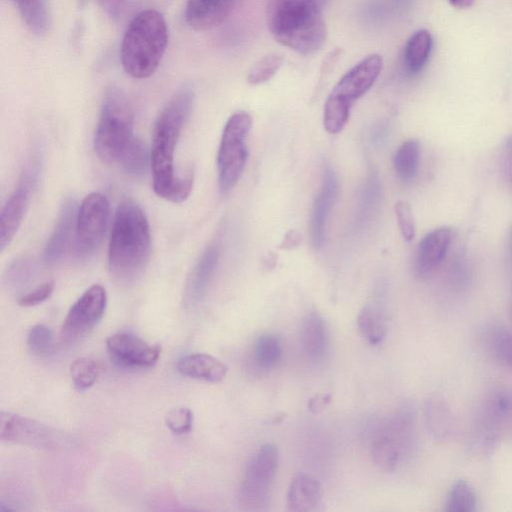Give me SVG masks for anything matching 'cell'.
<instances>
[{"mask_svg": "<svg viewBox=\"0 0 512 512\" xmlns=\"http://www.w3.org/2000/svg\"><path fill=\"white\" fill-rule=\"evenodd\" d=\"M476 0H448V2L455 8L463 9L468 8L474 4Z\"/></svg>", "mask_w": 512, "mask_h": 512, "instance_id": "45", "label": "cell"}, {"mask_svg": "<svg viewBox=\"0 0 512 512\" xmlns=\"http://www.w3.org/2000/svg\"><path fill=\"white\" fill-rule=\"evenodd\" d=\"M76 215L77 206L75 201L72 199L65 200L44 248L43 256L47 265L58 263L73 245Z\"/></svg>", "mask_w": 512, "mask_h": 512, "instance_id": "18", "label": "cell"}, {"mask_svg": "<svg viewBox=\"0 0 512 512\" xmlns=\"http://www.w3.org/2000/svg\"><path fill=\"white\" fill-rule=\"evenodd\" d=\"M433 38L426 29L414 32L407 40L404 52L403 63L410 74H417L427 63L432 51Z\"/></svg>", "mask_w": 512, "mask_h": 512, "instance_id": "25", "label": "cell"}, {"mask_svg": "<svg viewBox=\"0 0 512 512\" xmlns=\"http://www.w3.org/2000/svg\"><path fill=\"white\" fill-rule=\"evenodd\" d=\"M27 346L34 355L46 357L54 352L53 334L49 327L37 324L27 334Z\"/></svg>", "mask_w": 512, "mask_h": 512, "instance_id": "36", "label": "cell"}, {"mask_svg": "<svg viewBox=\"0 0 512 512\" xmlns=\"http://www.w3.org/2000/svg\"><path fill=\"white\" fill-rule=\"evenodd\" d=\"M23 174L19 186L4 203L0 214V251L3 252L13 240L25 216L34 173Z\"/></svg>", "mask_w": 512, "mask_h": 512, "instance_id": "15", "label": "cell"}, {"mask_svg": "<svg viewBox=\"0 0 512 512\" xmlns=\"http://www.w3.org/2000/svg\"><path fill=\"white\" fill-rule=\"evenodd\" d=\"M282 353V343L275 335H262L255 343L254 357L256 363L264 369L275 367L280 362Z\"/></svg>", "mask_w": 512, "mask_h": 512, "instance_id": "33", "label": "cell"}, {"mask_svg": "<svg viewBox=\"0 0 512 512\" xmlns=\"http://www.w3.org/2000/svg\"><path fill=\"white\" fill-rule=\"evenodd\" d=\"M55 288L54 281H46L34 290L22 295L18 303L23 307H32L46 301L53 293Z\"/></svg>", "mask_w": 512, "mask_h": 512, "instance_id": "42", "label": "cell"}, {"mask_svg": "<svg viewBox=\"0 0 512 512\" xmlns=\"http://www.w3.org/2000/svg\"><path fill=\"white\" fill-rule=\"evenodd\" d=\"M278 464V448L271 443L262 445L251 457L238 492V503L243 510L266 509Z\"/></svg>", "mask_w": 512, "mask_h": 512, "instance_id": "9", "label": "cell"}, {"mask_svg": "<svg viewBox=\"0 0 512 512\" xmlns=\"http://www.w3.org/2000/svg\"><path fill=\"white\" fill-rule=\"evenodd\" d=\"M302 241V235L299 231L293 229L288 231L281 244L279 245V248L282 250H291L297 247Z\"/></svg>", "mask_w": 512, "mask_h": 512, "instance_id": "44", "label": "cell"}, {"mask_svg": "<svg viewBox=\"0 0 512 512\" xmlns=\"http://www.w3.org/2000/svg\"><path fill=\"white\" fill-rule=\"evenodd\" d=\"M322 496L321 485L317 479L298 473L290 482L286 504L289 511L305 512L313 510Z\"/></svg>", "mask_w": 512, "mask_h": 512, "instance_id": "24", "label": "cell"}, {"mask_svg": "<svg viewBox=\"0 0 512 512\" xmlns=\"http://www.w3.org/2000/svg\"><path fill=\"white\" fill-rule=\"evenodd\" d=\"M100 373L98 363L88 357L75 359L70 365V376L74 386L86 390L94 385Z\"/></svg>", "mask_w": 512, "mask_h": 512, "instance_id": "35", "label": "cell"}, {"mask_svg": "<svg viewBox=\"0 0 512 512\" xmlns=\"http://www.w3.org/2000/svg\"><path fill=\"white\" fill-rule=\"evenodd\" d=\"M357 325L362 336L373 346L381 344L387 335V322L382 308L376 304H366L357 317Z\"/></svg>", "mask_w": 512, "mask_h": 512, "instance_id": "26", "label": "cell"}, {"mask_svg": "<svg viewBox=\"0 0 512 512\" xmlns=\"http://www.w3.org/2000/svg\"><path fill=\"white\" fill-rule=\"evenodd\" d=\"M351 105L328 95L324 104L323 126L330 134H337L343 130L350 116Z\"/></svg>", "mask_w": 512, "mask_h": 512, "instance_id": "32", "label": "cell"}, {"mask_svg": "<svg viewBox=\"0 0 512 512\" xmlns=\"http://www.w3.org/2000/svg\"><path fill=\"white\" fill-rule=\"evenodd\" d=\"M420 159V143L417 139L404 141L396 150L393 166L402 181L412 180L418 170Z\"/></svg>", "mask_w": 512, "mask_h": 512, "instance_id": "28", "label": "cell"}, {"mask_svg": "<svg viewBox=\"0 0 512 512\" xmlns=\"http://www.w3.org/2000/svg\"><path fill=\"white\" fill-rule=\"evenodd\" d=\"M454 238V230L449 226H441L428 232L419 242L414 270L418 277L430 276L445 258Z\"/></svg>", "mask_w": 512, "mask_h": 512, "instance_id": "16", "label": "cell"}, {"mask_svg": "<svg viewBox=\"0 0 512 512\" xmlns=\"http://www.w3.org/2000/svg\"><path fill=\"white\" fill-rule=\"evenodd\" d=\"M193 102L192 87H181L160 111L153 127L150 149L153 190L159 197L173 203L185 201L193 187V171L178 177L174 168L176 145Z\"/></svg>", "mask_w": 512, "mask_h": 512, "instance_id": "1", "label": "cell"}, {"mask_svg": "<svg viewBox=\"0 0 512 512\" xmlns=\"http://www.w3.org/2000/svg\"><path fill=\"white\" fill-rule=\"evenodd\" d=\"M103 12L114 22L122 21L131 12L135 0H97Z\"/></svg>", "mask_w": 512, "mask_h": 512, "instance_id": "41", "label": "cell"}, {"mask_svg": "<svg viewBox=\"0 0 512 512\" xmlns=\"http://www.w3.org/2000/svg\"><path fill=\"white\" fill-rule=\"evenodd\" d=\"M106 347L111 357L126 367H151L161 355V346L151 345L139 336L128 332L109 336Z\"/></svg>", "mask_w": 512, "mask_h": 512, "instance_id": "14", "label": "cell"}, {"mask_svg": "<svg viewBox=\"0 0 512 512\" xmlns=\"http://www.w3.org/2000/svg\"><path fill=\"white\" fill-rule=\"evenodd\" d=\"M491 354L512 371V332L503 326H493L485 334Z\"/></svg>", "mask_w": 512, "mask_h": 512, "instance_id": "30", "label": "cell"}, {"mask_svg": "<svg viewBox=\"0 0 512 512\" xmlns=\"http://www.w3.org/2000/svg\"><path fill=\"white\" fill-rule=\"evenodd\" d=\"M16 4L27 28L37 36L45 35L49 27V14L46 1L19 0Z\"/></svg>", "mask_w": 512, "mask_h": 512, "instance_id": "29", "label": "cell"}, {"mask_svg": "<svg viewBox=\"0 0 512 512\" xmlns=\"http://www.w3.org/2000/svg\"><path fill=\"white\" fill-rule=\"evenodd\" d=\"M394 211L403 239L407 242L412 241L415 236V221L411 206L408 202L399 200L395 203Z\"/></svg>", "mask_w": 512, "mask_h": 512, "instance_id": "40", "label": "cell"}, {"mask_svg": "<svg viewBox=\"0 0 512 512\" xmlns=\"http://www.w3.org/2000/svg\"><path fill=\"white\" fill-rule=\"evenodd\" d=\"M134 113L126 94L109 87L103 97L94 134V148L106 163H119L137 136L134 135Z\"/></svg>", "mask_w": 512, "mask_h": 512, "instance_id": "5", "label": "cell"}, {"mask_svg": "<svg viewBox=\"0 0 512 512\" xmlns=\"http://www.w3.org/2000/svg\"><path fill=\"white\" fill-rule=\"evenodd\" d=\"M510 425L512 426V415H511Z\"/></svg>", "mask_w": 512, "mask_h": 512, "instance_id": "48", "label": "cell"}, {"mask_svg": "<svg viewBox=\"0 0 512 512\" xmlns=\"http://www.w3.org/2000/svg\"><path fill=\"white\" fill-rule=\"evenodd\" d=\"M252 127V117L245 111L232 114L227 120L217 154L218 186L226 194L236 185L245 168L248 149L246 138Z\"/></svg>", "mask_w": 512, "mask_h": 512, "instance_id": "8", "label": "cell"}, {"mask_svg": "<svg viewBox=\"0 0 512 512\" xmlns=\"http://www.w3.org/2000/svg\"><path fill=\"white\" fill-rule=\"evenodd\" d=\"M176 368L183 376L210 383L221 382L228 372L225 363L206 353H193L181 357Z\"/></svg>", "mask_w": 512, "mask_h": 512, "instance_id": "22", "label": "cell"}, {"mask_svg": "<svg viewBox=\"0 0 512 512\" xmlns=\"http://www.w3.org/2000/svg\"><path fill=\"white\" fill-rule=\"evenodd\" d=\"M220 258L217 243L210 244L202 253L187 280L184 294L185 305H195L205 296Z\"/></svg>", "mask_w": 512, "mask_h": 512, "instance_id": "20", "label": "cell"}, {"mask_svg": "<svg viewBox=\"0 0 512 512\" xmlns=\"http://www.w3.org/2000/svg\"><path fill=\"white\" fill-rule=\"evenodd\" d=\"M379 54H371L350 68L331 90V96L353 105L375 83L382 70Z\"/></svg>", "mask_w": 512, "mask_h": 512, "instance_id": "13", "label": "cell"}, {"mask_svg": "<svg viewBox=\"0 0 512 512\" xmlns=\"http://www.w3.org/2000/svg\"><path fill=\"white\" fill-rule=\"evenodd\" d=\"M284 63V58L279 53H270L258 61L248 71L247 82L250 85H259L269 81L278 72Z\"/></svg>", "mask_w": 512, "mask_h": 512, "instance_id": "34", "label": "cell"}, {"mask_svg": "<svg viewBox=\"0 0 512 512\" xmlns=\"http://www.w3.org/2000/svg\"><path fill=\"white\" fill-rule=\"evenodd\" d=\"M501 167L506 181L512 187V134L504 142L501 153Z\"/></svg>", "mask_w": 512, "mask_h": 512, "instance_id": "43", "label": "cell"}, {"mask_svg": "<svg viewBox=\"0 0 512 512\" xmlns=\"http://www.w3.org/2000/svg\"><path fill=\"white\" fill-rule=\"evenodd\" d=\"M302 349L311 361L318 362L328 349V333L321 315L312 311L305 315L300 328Z\"/></svg>", "mask_w": 512, "mask_h": 512, "instance_id": "23", "label": "cell"}, {"mask_svg": "<svg viewBox=\"0 0 512 512\" xmlns=\"http://www.w3.org/2000/svg\"><path fill=\"white\" fill-rule=\"evenodd\" d=\"M509 247H510V253L512 256V227H511L510 236H509Z\"/></svg>", "mask_w": 512, "mask_h": 512, "instance_id": "46", "label": "cell"}, {"mask_svg": "<svg viewBox=\"0 0 512 512\" xmlns=\"http://www.w3.org/2000/svg\"><path fill=\"white\" fill-rule=\"evenodd\" d=\"M151 254L150 226L142 208L132 200L117 206L109 238L108 266L122 284L134 282L144 271Z\"/></svg>", "mask_w": 512, "mask_h": 512, "instance_id": "2", "label": "cell"}, {"mask_svg": "<svg viewBox=\"0 0 512 512\" xmlns=\"http://www.w3.org/2000/svg\"><path fill=\"white\" fill-rule=\"evenodd\" d=\"M338 194V179L333 168L326 164L320 191L315 198L311 219L310 234L313 246L319 249L325 240L326 223Z\"/></svg>", "mask_w": 512, "mask_h": 512, "instance_id": "17", "label": "cell"}, {"mask_svg": "<svg viewBox=\"0 0 512 512\" xmlns=\"http://www.w3.org/2000/svg\"><path fill=\"white\" fill-rule=\"evenodd\" d=\"M107 305V293L100 284L90 286L71 306L61 328L66 344L75 343L100 322Z\"/></svg>", "mask_w": 512, "mask_h": 512, "instance_id": "11", "label": "cell"}, {"mask_svg": "<svg viewBox=\"0 0 512 512\" xmlns=\"http://www.w3.org/2000/svg\"><path fill=\"white\" fill-rule=\"evenodd\" d=\"M416 449V413L410 404L384 418L372 434V461L386 472L394 471L410 460Z\"/></svg>", "mask_w": 512, "mask_h": 512, "instance_id": "6", "label": "cell"}, {"mask_svg": "<svg viewBox=\"0 0 512 512\" xmlns=\"http://www.w3.org/2000/svg\"><path fill=\"white\" fill-rule=\"evenodd\" d=\"M381 196V189L379 178L376 173H371L366 179L365 185L362 189L361 199L359 203L358 216L360 221H364L370 217L371 212L378 205Z\"/></svg>", "mask_w": 512, "mask_h": 512, "instance_id": "37", "label": "cell"}, {"mask_svg": "<svg viewBox=\"0 0 512 512\" xmlns=\"http://www.w3.org/2000/svg\"><path fill=\"white\" fill-rule=\"evenodd\" d=\"M0 438L41 449H56L67 441L61 432L51 426L4 411L0 414Z\"/></svg>", "mask_w": 512, "mask_h": 512, "instance_id": "12", "label": "cell"}, {"mask_svg": "<svg viewBox=\"0 0 512 512\" xmlns=\"http://www.w3.org/2000/svg\"><path fill=\"white\" fill-rule=\"evenodd\" d=\"M233 3L234 0H187L185 21L197 31L213 29L226 19Z\"/></svg>", "mask_w": 512, "mask_h": 512, "instance_id": "21", "label": "cell"}, {"mask_svg": "<svg viewBox=\"0 0 512 512\" xmlns=\"http://www.w3.org/2000/svg\"><path fill=\"white\" fill-rule=\"evenodd\" d=\"M168 44V27L163 15L154 9L137 13L129 22L120 48L124 71L144 79L158 69Z\"/></svg>", "mask_w": 512, "mask_h": 512, "instance_id": "4", "label": "cell"}, {"mask_svg": "<svg viewBox=\"0 0 512 512\" xmlns=\"http://www.w3.org/2000/svg\"><path fill=\"white\" fill-rule=\"evenodd\" d=\"M76 1H77V2H78V4H79V5H81V6H82V5H84V4L87 2V0H76Z\"/></svg>", "mask_w": 512, "mask_h": 512, "instance_id": "47", "label": "cell"}, {"mask_svg": "<svg viewBox=\"0 0 512 512\" xmlns=\"http://www.w3.org/2000/svg\"><path fill=\"white\" fill-rule=\"evenodd\" d=\"M110 219V203L100 192L85 196L77 209L72 248L78 258L90 257L100 245Z\"/></svg>", "mask_w": 512, "mask_h": 512, "instance_id": "10", "label": "cell"}, {"mask_svg": "<svg viewBox=\"0 0 512 512\" xmlns=\"http://www.w3.org/2000/svg\"><path fill=\"white\" fill-rule=\"evenodd\" d=\"M118 164L127 174L134 177L142 176L151 167L150 151L145 143L136 137Z\"/></svg>", "mask_w": 512, "mask_h": 512, "instance_id": "31", "label": "cell"}, {"mask_svg": "<svg viewBox=\"0 0 512 512\" xmlns=\"http://www.w3.org/2000/svg\"><path fill=\"white\" fill-rule=\"evenodd\" d=\"M479 499L473 485L466 479H457L450 486L445 510L449 512H474L478 510Z\"/></svg>", "mask_w": 512, "mask_h": 512, "instance_id": "27", "label": "cell"}, {"mask_svg": "<svg viewBox=\"0 0 512 512\" xmlns=\"http://www.w3.org/2000/svg\"><path fill=\"white\" fill-rule=\"evenodd\" d=\"M34 272L31 259L21 257L15 259L7 269L6 279L13 287H19L27 283Z\"/></svg>", "mask_w": 512, "mask_h": 512, "instance_id": "39", "label": "cell"}, {"mask_svg": "<svg viewBox=\"0 0 512 512\" xmlns=\"http://www.w3.org/2000/svg\"><path fill=\"white\" fill-rule=\"evenodd\" d=\"M424 421L431 438L439 443L452 440L457 432L456 416L440 394L430 395L424 404Z\"/></svg>", "mask_w": 512, "mask_h": 512, "instance_id": "19", "label": "cell"}, {"mask_svg": "<svg viewBox=\"0 0 512 512\" xmlns=\"http://www.w3.org/2000/svg\"><path fill=\"white\" fill-rule=\"evenodd\" d=\"M165 423L172 433L187 434L193 426V412L188 407L173 408L166 414Z\"/></svg>", "mask_w": 512, "mask_h": 512, "instance_id": "38", "label": "cell"}, {"mask_svg": "<svg viewBox=\"0 0 512 512\" xmlns=\"http://www.w3.org/2000/svg\"><path fill=\"white\" fill-rule=\"evenodd\" d=\"M266 22L278 43L301 55L317 52L327 39L317 0H267Z\"/></svg>", "mask_w": 512, "mask_h": 512, "instance_id": "3", "label": "cell"}, {"mask_svg": "<svg viewBox=\"0 0 512 512\" xmlns=\"http://www.w3.org/2000/svg\"><path fill=\"white\" fill-rule=\"evenodd\" d=\"M13 1L17 2V1H19V0H13Z\"/></svg>", "mask_w": 512, "mask_h": 512, "instance_id": "49", "label": "cell"}, {"mask_svg": "<svg viewBox=\"0 0 512 512\" xmlns=\"http://www.w3.org/2000/svg\"><path fill=\"white\" fill-rule=\"evenodd\" d=\"M512 394L504 389L490 391L481 401L467 436L466 448L473 457L487 458L497 449L510 424Z\"/></svg>", "mask_w": 512, "mask_h": 512, "instance_id": "7", "label": "cell"}]
</instances>
